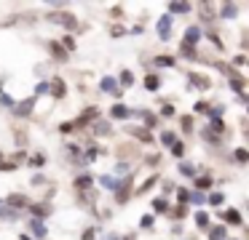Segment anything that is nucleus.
I'll return each mask as SVG.
<instances>
[{"label": "nucleus", "instance_id": "f257e3e1", "mask_svg": "<svg viewBox=\"0 0 249 240\" xmlns=\"http://www.w3.org/2000/svg\"><path fill=\"white\" fill-rule=\"evenodd\" d=\"M51 21H59V24H65L67 30H75V27H78V21L72 19L70 14H54V16H51Z\"/></svg>", "mask_w": 249, "mask_h": 240}, {"label": "nucleus", "instance_id": "f03ea898", "mask_svg": "<svg viewBox=\"0 0 249 240\" xmlns=\"http://www.w3.org/2000/svg\"><path fill=\"white\" fill-rule=\"evenodd\" d=\"M198 37H201V32H198V27H190L188 32H185V43L182 46H188V48H193L196 43H198Z\"/></svg>", "mask_w": 249, "mask_h": 240}, {"label": "nucleus", "instance_id": "7ed1b4c3", "mask_svg": "<svg viewBox=\"0 0 249 240\" xmlns=\"http://www.w3.org/2000/svg\"><path fill=\"white\" fill-rule=\"evenodd\" d=\"M169 32H172V19H169V16H163V19L158 21V35L169 37Z\"/></svg>", "mask_w": 249, "mask_h": 240}, {"label": "nucleus", "instance_id": "20e7f679", "mask_svg": "<svg viewBox=\"0 0 249 240\" xmlns=\"http://www.w3.org/2000/svg\"><path fill=\"white\" fill-rule=\"evenodd\" d=\"M51 94L54 96H65V80H51Z\"/></svg>", "mask_w": 249, "mask_h": 240}, {"label": "nucleus", "instance_id": "39448f33", "mask_svg": "<svg viewBox=\"0 0 249 240\" xmlns=\"http://www.w3.org/2000/svg\"><path fill=\"white\" fill-rule=\"evenodd\" d=\"M222 219H225L228 224H241V216H238L236 211H231V208H228V211H222Z\"/></svg>", "mask_w": 249, "mask_h": 240}, {"label": "nucleus", "instance_id": "423d86ee", "mask_svg": "<svg viewBox=\"0 0 249 240\" xmlns=\"http://www.w3.org/2000/svg\"><path fill=\"white\" fill-rule=\"evenodd\" d=\"M190 80L196 83V88H209V78H204V75H190Z\"/></svg>", "mask_w": 249, "mask_h": 240}, {"label": "nucleus", "instance_id": "0eeeda50", "mask_svg": "<svg viewBox=\"0 0 249 240\" xmlns=\"http://www.w3.org/2000/svg\"><path fill=\"white\" fill-rule=\"evenodd\" d=\"M196 224H198V227H209V213L198 211V213H196Z\"/></svg>", "mask_w": 249, "mask_h": 240}, {"label": "nucleus", "instance_id": "6e6552de", "mask_svg": "<svg viewBox=\"0 0 249 240\" xmlns=\"http://www.w3.org/2000/svg\"><path fill=\"white\" fill-rule=\"evenodd\" d=\"M209 184H212L209 176H198V179H196V187H198V190H209Z\"/></svg>", "mask_w": 249, "mask_h": 240}, {"label": "nucleus", "instance_id": "1a4fd4ad", "mask_svg": "<svg viewBox=\"0 0 249 240\" xmlns=\"http://www.w3.org/2000/svg\"><path fill=\"white\" fill-rule=\"evenodd\" d=\"M169 8H172V14H185V11L190 8V5H188V3H172Z\"/></svg>", "mask_w": 249, "mask_h": 240}, {"label": "nucleus", "instance_id": "9d476101", "mask_svg": "<svg viewBox=\"0 0 249 240\" xmlns=\"http://www.w3.org/2000/svg\"><path fill=\"white\" fill-rule=\"evenodd\" d=\"M153 208H156L158 213H163L169 206H166V200H163V197H156V200H153Z\"/></svg>", "mask_w": 249, "mask_h": 240}, {"label": "nucleus", "instance_id": "9b49d317", "mask_svg": "<svg viewBox=\"0 0 249 240\" xmlns=\"http://www.w3.org/2000/svg\"><path fill=\"white\" fill-rule=\"evenodd\" d=\"M145 88H147V91H156V88H158V78H156V75L145 78Z\"/></svg>", "mask_w": 249, "mask_h": 240}, {"label": "nucleus", "instance_id": "f8f14e48", "mask_svg": "<svg viewBox=\"0 0 249 240\" xmlns=\"http://www.w3.org/2000/svg\"><path fill=\"white\" fill-rule=\"evenodd\" d=\"M126 115H129V110H126L124 104H115L113 107V117H126Z\"/></svg>", "mask_w": 249, "mask_h": 240}, {"label": "nucleus", "instance_id": "ddd939ff", "mask_svg": "<svg viewBox=\"0 0 249 240\" xmlns=\"http://www.w3.org/2000/svg\"><path fill=\"white\" fill-rule=\"evenodd\" d=\"M156 64H158V67H172L174 59H172V56H158V59H156Z\"/></svg>", "mask_w": 249, "mask_h": 240}, {"label": "nucleus", "instance_id": "4468645a", "mask_svg": "<svg viewBox=\"0 0 249 240\" xmlns=\"http://www.w3.org/2000/svg\"><path fill=\"white\" fill-rule=\"evenodd\" d=\"M209 238H212V240H225V229H222V227H214Z\"/></svg>", "mask_w": 249, "mask_h": 240}, {"label": "nucleus", "instance_id": "2eb2a0df", "mask_svg": "<svg viewBox=\"0 0 249 240\" xmlns=\"http://www.w3.org/2000/svg\"><path fill=\"white\" fill-rule=\"evenodd\" d=\"M33 232H35V238H43L46 227H43V224H38V222H33Z\"/></svg>", "mask_w": 249, "mask_h": 240}, {"label": "nucleus", "instance_id": "dca6fc26", "mask_svg": "<svg viewBox=\"0 0 249 240\" xmlns=\"http://www.w3.org/2000/svg\"><path fill=\"white\" fill-rule=\"evenodd\" d=\"M102 88H105V91H115V80H113V78H105V80H102Z\"/></svg>", "mask_w": 249, "mask_h": 240}, {"label": "nucleus", "instance_id": "f3484780", "mask_svg": "<svg viewBox=\"0 0 249 240\" xmlns=\"http://www.w3.org/2000/svg\"><path fill=\"white\" fill-rule=\"evenodd\" d=\"M209 203H212V206H220V203H222V195H220V192H212V195H209Z\"/></svg>", "mask_w": 249, "mask_h": 240}, {"label": "nucleus", "instance_id": "a211bd4d", "mask_svg": "<svg viewBox=\"0 0 249 240\" xmlns=\"http://www.w3.org/2000/svg\"><path fill=\"white\" fill-rule=\"evenodd\" d=\"M179 171H182L185 176H193V174H196V168H193V165H188V163H182V165H179Z\"/></svg>", "mask_w": 249, "mask_h": 240}, {"label": "nucleus", "instance_id": "6ab92c4d", "mask_svg": "<svg viewBox=\"0 0 249 240\" xmlns=\"http://www.w3.org/2000/svg\"><path fill=\"white\" fill-rule=\"evenodd\" d=\"M51 51H54L56 56H62V59L67 56V53H65V48H62V46H56V43H51Z\"/></svg>", "mask_w": 249, "mask_h": 240}, {"label": "nucleus", "instance_id": "aec40b11", "mask_svg": "<svg viewBox=\"0 0 249 240\" xmlns=\"http://www.w3.org/2000/svg\"><path fill=\"white\" fill-rule=\"evenodd\" d=\"M172 152H174V155H177V158H179V155L185 152V147H182V144H179V142H174V144H172Z\"/></svg>", "mask_w": 249, "mask_h": 240}, {"label": "nucleus", "instance_id": "412c9836", "mask_svg": "<svg viewBox=\"0 0 249 240\" xmlns=\"http://www.w3.org/2000/svg\"><path fill=\"white\" fill-rule=\"evenodd\" d=\"M75 187H91V179H89V176H83V179L75 181Z\"/></svg>", "mask_w": 249, "mask_h": 240}, {"label": "nucleus", "instance_id": "4be33fe9", "mask_svg": "<svg viewBox=\"0 0 249 240\" xmlns=\"http://www.w3.org/2000/svg\"><path fill=\"white\" fill-rule=\"evenodd\" d=\"M236 160H238V163H247V149H238V152H236Z\"/></svg>", "mask_w": 249, "mask_h": 240}, {"label": "nucleus", "instance_id": "5701e85b", "mask_svg": "<svg viewBox=\"0 0 249 240\" xmlns=\"http://www.w3.org/2000/svg\"><path fill=\"white\" fill-rule=\"evenodd\" d=\"M236 14V5H225V8H222V16H233Z\"/></svg>", "mask_w": 249, "mask_h": 240}, {"label": "nucleus", "instance_id": "b1692460", "mask_svg": "<svg viewBox=\"0 0 249 240\" xmlns=\"http://www.w3.org/2000/svg\"><path fill=\"white\" fill-rule=\"evenodd\" d=\"M24 203H27V200H24V197H22V195H17V197H11V206H24Z\"/></svg>", "mask_w": 249, "mask_h": 240}, {"label": "nucleus", "instance_id": "393cba45", "mask_svg": "<svg viewBox=\"0 0 249 240\" xmlns=\"http://www.w3.org/2000/svg\"><path fill=\"white\" fill-rule=\"evenodd\" d=\"M30 104H33V99L22 101V107H19V112H22V115H24V112H30Z\"/></svg>", "mask_w": 249, "mask_h": 240}, {"label": "nucleus", "instance_id": "a878e982", "mask_svg": "<svg viewBox=\"0 0 249 240\" xmlns=\"http://www.w3.org/2000/svg\"><path fill=\"white\" fill-rule=\"evenodd\" d=\"M33 213H38V216H46V213H49V211H46L43 206H33Z\"/></svg>", "mask_w": 249, "mask_h": 240}, {"label": "nucleus", "instance_id": "bb28decb", "mask_svg": "<svg viewBox=\"0 0 249 240\" xmlns=\"http://www.w3.org/2000/svg\"><path fill=\"white\" fill-rule=\"evenodd\" d=\"M182 126H185V131H190L193 128V117H182Z\"/></svg>", "mask_w": 249, "mask_h": 240}, {"label": "nucleus", "instance_id": "cd10ccee", "mask_svg": "<svg viewBox=\"0 0 249 240\" xmlns=\"http://www.w3.org/2000/svg\"><path fill=\"white\" fill-rule=\"evenodd\" d=\"M177 197H179L182 203H188V197H190V195H188V190H179V192H177Z\"/></svg>", "mask_w": 249, "mask_h": 240}, {"label": "nucleus", "instance_id": "c85d7f7f", "mask_svg": "<svg viewBox=\"0 0 249 240\" xmlns=\"http://www.w3.org/2000/svg\"><path fill=\"white\" fill-rule=\"evenodd\" d=\"M121 80H124V85H129L134 78H131V72H124V75H121Z\"/></svg>", "mask_w": 249, "mask_h": 240}, {"label": "nucleus", "instance_id": "c756f323", "mask_svg": "<svg viewBox=\"0 0 249 240\" xmlns=\"http://www.w3.org/2000/svg\"><path fill=\"white\" fill-rule=\"evenodd\" d=\"M156 181H158V179H156V176H150V179H147V181H145V187H142V192H145V190H147V187H153V184H156Z\"/></svg>", "mask_w": 249, "mask_h": 240}, {"label": "nucleus", "instance_id": "7c9ffc66", "mask_svg": "<svg viewBox=\"0 0 249 240\" xmlns=\"http://www.w3.org/2000/svg\"><path fill=\"white\" fill-rule=\"evenodd\" d=\"M185 213H188V211H185V206H177V208H174V216H185Z\"/></svg>", "mask_w": 249, "mask_h": 240}, {"label": "nucleus", "instance_id": "2f4dec72", "mask_svg": "<svg viewBox=\"0 0 249 240\" xmlns=\"http://www.w3.org/2000/svg\"><path fill=\"white\" fill-rule=\"evenodd\" d=\"M201 14H204V19H206V16H212V8L209 5H201Z\"/></svg>", "mask_w": 249, "mask_h": 240}, {"label": "nucleus", "instance_id": "473e14b6", "mask_svg": "<svg viewBox=\"0 0 249 240\" xmlns=\"http://www.w3.org/2000/svg\"><path fill=\"white\" fill-rule=\"evenodd\" d=\"M196 112H206V101H198V104H196Z\"/></svg>", "mask_w": 249, "mask_h": 240}, {"label": "nucleus", "instance_id": "72a5a7b5", "mask_svg": "<svg viewBox=\"0 0 249 240\" xmlns=\"http://www.w3.org/2000/svg\"><path fill=\"white\" fill-rule=\"evenodd\" d=\"M97 133H107V126H105V123H97Z\"/></svg>", "mask_w": 249, "mask_h": 240}]
</instances>
